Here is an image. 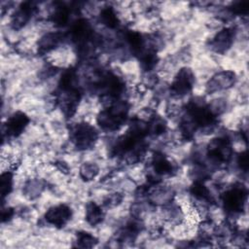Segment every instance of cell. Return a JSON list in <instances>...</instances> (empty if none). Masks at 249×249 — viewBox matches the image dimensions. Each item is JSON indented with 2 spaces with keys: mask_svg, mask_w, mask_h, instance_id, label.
<instances>
[{
  "mask_svg": "<svg viewBox=\"0 0 249 249\" xmlns=\"http://www.w3.org/2000/svg\"><path fill=\"white\" fill-rule=\"evenodd\" d=\"M130 103L126 98H119L103 106L95 116L97 127L103 132L114 133L129 121Z\"/></svg>",
  "mask_w": 249,
  "mask_h": 249,
  "instance_id": "1",
  "label": "cell"
},
{
  "mask_svg": "<svg viewBox=\"0 0 249 249\" xmlns=\"http://www.w3.org/2000/svg\"><path fill=\"white\" fill-rule=\"evenodd\" d=\"M67 131L71 146L78 152H88L93 149L99 139V131L96 126L86 121L71 124L68 125Z\"/></svg>",
  "mask_w": 249,
  "mask_h": 249,
  "instance_id": "2",
  "label": "cell"
},
{
  "mask_svg": "<svg viewBox=\"0 0 249 249\" xmlns=\"http://www.w3.org/2000/svg\"><path fill=\"white\" fill-rule=\"evenodd\" d=\"M218 199L222 210L228 216L241 215L247 203V188L242 182H235L219 192Z\"/></svg>",
  "mask_w": 249,
  "mask_h": 249,
  "instance_id": "3",
  "label": "cell"
},
{
  "mask_svg": "<svg viewBox=\"0 0 249 249\" xmlns=\"http://www.w3.org/2000/svg\"><path fill=\"white\" fill-rule=\"evenodd\" d=\"M40 11V3L33 1H25L16 4V7L7 17L8 28L13 32L24 30L38 15Z\"/></svg>",
  "mask_w": 249,
  "mask_h": 249,
  "instance_id": "4",
  "label": "cell"
},
{
  "mask_svg": "<svg viewBox=\"0 0 249 249\" xmlns=\"http://www.w3.org/2000/svg\"><path fill=\"white\" fill-rule=\"evenodd\" d=\"M196 83V75L195 70L188 66H181L173 75L168 87V92L174 99L182 100L190 95Z\"/></svg>",
  "mask_w": 249,
  "mask_h": 249,
  "instance_id": "5",
  "label": "cell"
},
{
  "mask_svg": "<svg viewBox=\"0 0 249 249\" xmlns=\"http://www.w3.org/2000/svg\"><path fill=\"white\" fill-rule=\"evenodd\" d=\"M31 119L29 115L20 109H18L5 119L2 124V139L3 143H8L11 140L19 138L24 132H26Z\"/></svg>",
  "mask_w": 249,
  "mask_h": 249,
  "instance_id": "6",
  "label": "cell"
},
{
  "mask_svg": "<svg viewBox=\"0 0 249 249\" xmlns=\"http://www.w3.org/2000/svg\"><path fill=\"white\" fill-rule=\"evenodd\" d=\"M237 29L233 25L220 27L205 43L207 50L217 55L226 54L233 46Z\"/></svg>",
  "mask_w": 249,
  "mask_h": 249,
  "instance_id": "7",
  "label": "cell"
},
{
  "mask_svg": "<svg viewBox=\"0 0 249 249\" xmlns=\"http://www.w3.org/2000/svg\"><path fill=\"white\" fill-rule=\"evenodd\" d=\"M67 42L66 31L60 29L48 30L40 34L36 39L34 44L35 53L40 56L48 55L63 47Z\"/></svg>",
  "mask_w": 249,
  "mask_h": 249,
  "instance_id": "8",
  "label": "cell"
},
{
  "mask_svg": "<svg viewBox=\"0 0 249 249\" xmlns=\"http://www.w3.org/2000/svg\"><path fill=\"white\" fill-rule=\"evenodd\" d=\"M237 82V75L233 70L222 69L214 72L204 84V91L209 94H218L232 89Z\"/></svg>",
  "mask_w": 249,
  "mask_h": 249,
  "instance_id": "9",
  "label": "cell"
},
{
  "mask_svg": "<svg viewBox=\"0 0 249 249\" xmlns=\"http://www.w3.org/2000/svg\"><path fill=\"white\" fill-rule=\"evenodd\" d=\"M73 217L74 210L72 206L66 202L52 204L46 209L43 215L45 223L57 230L65 228L71 222Z\"/></svg>",
  "mask_w": 249,
  "mask_h": 249,
  "instance_id": "10",
  "label": "cell"
},
{
  "mask_svg": "<svg viewBox=\"0 0 249 249\" xmlns=\"http://www.w3.org/2000/svg\"><path fill=\"white\" fill-rule=\"evenodd\" d=\"M47 189L46 179L39 176H30L23 180L21 186V196L28 201L39 199Z\"/></svg>",
  "mask_w": 249,
  "mask_h": 249,
  "instance_id": "11",
  "label": "cell"
},
{
  "mask_svg": "<svg viewBox=\"0 0 249 249\" xmlns=\"http://www.w3.org/2000/svg\"><path fill=\"white\" fill-rule=\"evenodd\" d=\"M85 221L86 223L92 227H98L103 224L106 219V210L104 207L97 201L91 199L86 202L85 204Z\"/></svg>",
  "mask_w": 249,
  "mask_h": 249,
  "instance_id": "12",
  "label": "cell"
},
{
  "mask_svg": "<svg viewBox=\"0 0 249 249\" xmlns=\"http://www.w3.org/2000/svg\"><path fill=\"white\" fill-rule=\"evenodd\" d=\"M100 171V165L96 160H87L80 163L78 167V176L82 182L89 183L99 176Z\"/></svg>",
  "mask_w": 249,
  "mask_h": 249,
  "instance_id": "13",
  "label": "cell"
},
{
  "mask_svg": "<svg viewBox=\"0 0 249 249\" xmlns=\"http://www.w3.org/2000/svg\"><path fill=\"white\" fill-rule=\"evenodd\" d=\"M15 170L5 169L1 172L0 187H1V197L2 201L8 199V196L13 193L15 188Z\"/></svg>",
  "mask_w": 249,
  "mask_h": 249,
  "instance_id": "14",
  "label": "cell"
},
{
  "mask_svg": "<svg viewBox=\"0 0 249 249\" xmlns=\"http://www.w3.org/2000/svg\"><path fill=\"white\" fill-rule=\"evenodd\" d=\"M75 247H81V248H91L95 246L98 242V238L92 234L91 232L86 231H80L75 235Z\"/></svg>",
  "mask_w": 249,
  "mask_h": 249,
  "instance_id": "15",
  "label": "cell"
},
{
  "mask_svg": "<svg viewBox=\"0 0 249 249\" xmlns=\"http://www.w3.org/2000/svg\"><path fill=\"white\" fill-rule=\"evenodd\" d=\"M234 159V164L236 168L240 171L243 172L244 174L247 173L248 171V153L247 150H243L238 152L233 156Z\"/></svg>",
  "mask_w": 249,
  "mask_h": 249,
  "instance_id": "16",
  "label": "cell"
}]
</instances>
